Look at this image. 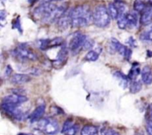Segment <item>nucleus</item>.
I'll use <instances>...</instances> for the list:
<instances>
[{
	"instance_id": "20",
	"label": "nucleus",
	"mask_w": 152,
	"mask_h": 135,
	"mask_svg": "<svg viewBox=\"0 0 152 135\" xmlns=\"http://www.w3.org/2000/svg\"><path fill=\"white\" fill-rule=\"evenodd\" d=\"M142 84L140 80H132L130 85V92L132 93H137L142 89Z\"/></svg>"
},
{
	"instance_id": "15",
	"label": "nucleus",
	"mask_w": 152,
	"mask_h": 135,
	"mask_svg": "<svg viewBox=\"0 0 152 135\" xmlns=\"http://www.w3.org/2000/svg\"><path fill=\"white\" fill-rule=\"evenodd\" d=\"M57 26L60 30H66L71 26V16L70 13H64L57 20Z\"/></svg>"
},
{
	"instance_id": "35",
	"label": "nucleus",
	"mask_w": 152,
	"mask_h": 135,
	"mask_svg": "<svg viewBox=\"0 0 152 135\" xmlns=\"http://www.w3.org/2000/svg\"><path fill=\"white\" fill-rule=\"evenodd\" d=\"M103 134H108V135H118L119 133L117 131L114 130L112 128L107 129L105 131H103Z\"/></svg>"
},
{
	"instance_id": "38",
	"label": "nucleus",
	"mask_w": 152,
	"mask_h": 135,
	"mask_svg": "<svg viewBox=\"0 0 152 135\" xmlns=\"http://www.w3.org/2000/svg\"><path fill=\"white\" fill-rule=\"evenodd\" d=\"M6 16H7V12L4 10H1L0 11V19H1V22H3L6 19Z\"/></svg>"
},
{
	"instance_id": "10",
	"label": "nucleus",
	"mask_w": 152,
	"mask_h": 135,
	"mask_svg": "<svg viewBox=\"0 0 152 135\" xmlns=\"http://www.w3.org/2000/svg\"><path fill=\"white\" fill-rule=\"evenodd\" d=\"M28 100V98L25 95L15 94V93L7 95L2 99V102H10V103L16 104V105H21V104L26 102Z\"/></svg>"
},
{
	"instance_id": "11",
	"label": "nucleus",
	"mask_w": 152,
	"mask_h": 135,
	"mask_svg": "<svg viewBox=\"0 0 152 135\" xmlns=\"http://www.w3.org/2000/svg\"><path fill=\"white\" fill-rule=\"evenodd\" d=\"M110 48H111V50H114V52H118L121 56H124L125 53H126L128 47L126 45H123L117 39L113 37L110 41Z\"/></svg>"
},
{
	"instance_id": "27",
	"label": "nucleus",
	"mask_w": 152,
	"mask_h": 135,
	"mask_svg": "<svg viewBox=\"0 0 152 135\" xmlns=\"http://www.w3.org/2000/svg\"><path fill=\"white\" fill-rule=\"evenodd\" d=\"M73 125H74V123H73L72 119L71 118L67 119V120H65V123H64L63 126H62V131H61V133L65 134V132H66L70 128H71V126H72Z\"/></svg>"
},
{
	"instance_id": "12",
	"label": "nucleus",
	"mask_w": 152,
	"mask_h": 135,
	"mask_svg": "<svg viewBox=\"0 0 152 135\" xmlns=\"http://www.w3.org/2000/svg\"><path fill=\"white\" fill-rule=\"evenodd\" d=\"M140 22L142 25H149L152 22V4H148L146 6L140 17Z\"/></svg>"
},
{
	"instance_id": "36",
	"label": "nucleus",
	"mask_w": 152,
	"mask_h": 135,
	"mask_svg": "<svg viewBox=\"0 0 152 135\" xmlns=\"http://www.w3.org/2000/svg\"><path fill=\"white\" fill-rule=\"evenodd\" d=\"M10 91H11L12 93H15V94H21V95H24L23 93H25V90L23 89H20V88H13V89H10Z\"/></svg>"
},
{
	"instance_id": "5",
	"label": "nucleus",
	"mask_w": 152,
	"mask_h": 135,
	"mask_svg": "<svg viewBox=\"0 0 152 135\" xmlns=\"http://www.w3.org/2000/svg\"><path fill=\"white\" fill-rule=\"evenodd\" d=\"M37 123L38 128L46 134H56L59 131L58 123L53 119L42 118Z\"/></svg>"
},
{
	"instance_id": "6",
	"label": "nucleus",
	"mask_w": 152,
	"mask_h": 135,
	"mask_svg": "<svg viewBox=\"0 0 152 135\" xmlns=\"http://www.w3.org/2000/svg\"><path fill=\"white\" fill-rule=\"evenodd\" d=\"M19 105L10 103V102H1V109L7 115L10 116L17 121H21L24 119L25 114L19 108Z\"/></svg>"
},
{
	"instance_id": "1",
	"label": "nucleus",
	"mask_w": 152,
	"mask_h": 135,
	"mask_svg": "<svg viewBox=\"0 0 152 135\" xmlns=\"http://www.w3.org/2000/svg\"><path fill=\"white\" fill-rule=\"evenodd\" d=\"M70 13L71 26L80 28L88 25L93 21V13L86 5H80L73 8Z\"/></svg>"
},
{
	"instance_id": "7",
	"label": "nucleus",
	"mask_w": 152,
	"mask_h": 135,
	"mask_svg": "<svg viewBox=\"0 0 152 135\" xmlns=\"http://www.w3.org/2000/svg\"><path fill=\"white\" fill-rule=\"evenodd\" d=\"M87 38L88 36L85 34H81V33H76L70 41V50L74 53H78L80 49H83V44Z\"/></svg>"
},
{
	"instance_id": "34",
	"label": "nucleus",
	"mask_w": 152,
	"mask_h": 135,
	"mask_svg": "<svg viewBox=\"0 0 152 135\" xmlns=\"http://www.w3.org/2000/svg\"><path fill=\"white\" fill-rule=\"evenodd\" d=\"M132 49L127 48L126 53H125L124 58L127 61H130L131 58H132Z\"/></svg>"
},
{
	"instance_id": "26",
	"label": "nucleus",
	"mask_w": 152,
	"mask_h": 135,
	"mask_svg": "<svg viewBox=\"0 0 152 135\" xmlns=\"http://www.w3.org/2000/svg\"><path fill=\"white\" fill-rule=\"evenodd\" d=\"M50 39H43L39 40L38 46L42 50H46L49 49Z\"/></svg>"
},
{
	"instance_id": "33",
	"label": "nucleus",
	"mask_w": 152,
	"mask_h": 135,
	"mask_svg": "<svg viewBox=\"0 0 152 135\" xmlns=\"http://www.w3.org/2000/svg\"><path fill=\"white\" fill-rule=\"evenodd\" d=\"M12 72H13V69H12V68L10 67V65H7V66L5 67V69H4V77H10V75H11Z\"/></svg>"
},
{
	"instance_id": "39",
	"label": "nucleus",
	"mask_w": 152,
	"mask_h": 135,
	"mask_svg": "<svg viewBox=\"0 0 152 135\" xmlns=\"http://www.w3.org/2000/svg\"><path fill=\"white\" fill-rule=\"evenodd\" d=\"M62 1V0H43V2H46V1H48V2H53V1Z\"/></svg>"
},
{
	"instance_id": "19",
	"label": "nucleus",
	"mask_w": 152,
	"mask_h": 135,
	"mask_svg": "<svg viewBox=\"0 0 152 135\" xmlns=\"http://www.w3.org/2000/svg\"><path fill=\"white\" fill-rule=\"evenodd\" d=\"M97 134V127L94 126H92V125H86L81 130L82 135H96Z\"/></svg>"
},
{
	"instance_id": "13",
	"label": "nucleus",
	"mask_w": 152,
	"mask_h": 135,
	"mask_svg": "<svg viewBox=\"0 0 152 135\" xmlns=\"http://www.w3.org/2000/svg\"><path fill=\"white\" fill-rule=\"evenodd\" d=\"M31 80L30 76L25 74H16L12 76L10 82L14 85H22L29 82Z\"/></svg>"
},
{
	"instance_id": "40",
	"label": "nucleus",
	"mask_w": 152,
	"mask_h": 135,
	"mask_svg": "<svg viewBox=\"0 0 152 135\" xmlns=\"http://www.w3.org/2000/svg\"><path fill=\"white\" fill-rule=\"evenodd\" d=\"M147 55H148V57H152V51L151 50H147Z\"/></svg>"
},
{
	"instance_id": "17",
	"label": "nucleus",
	"mask_w": 152,
	"mask_h": 135,
	"mask_svg": "<svg viewBox=\"0 0 152 135\" xmlns=\"http://www.w3.org/2000/svg\"><path fill=\"white\" fill-rule=\"evenodd\" d=\"M140 74H141V71L139 64H138L137 62H135V63L132 64V68H131V70L129 71V75H128L129 80H130L131 81L136 80V78H137L138 76L140 75Z\"/></svg>"
},
{
	"instance_id": "30",
	"label": "nucleus",
	"mask_w": 152,
	"mask_h": 135,
	"mask_svg": "<svg viewBox=\"0 0 152 135\" xmlns=\"http://www.w3.org/2000/svg\"><path fill=\"white\" fill-rule=\"evenodd\" d=\"M94 41L91 39L87 38L83 45V50H90V49H91L94 47Z\"/></svg>"
},
{
	"instance_id": "41",
	"label": "nucleus",
	"mask_w": 152,
	"mask_h": 135,
	"mask_svg": "<svg viewBox=\"0 0 152 135\" xmlns=\"http://www.w3.org/2000/svg\"><path fill=\"white\" fill-rule=\"evenodd\" d=\"M115 1H122V0H115Z\"/></svg>"
},
{
	"instance_id": "32",
	"label": "nucleus",
	"mask_w": 152,
	"mask_h": 135,
	"mask_svg": "<svg viewBox=\"0 0 152 135\" xmlns=\"http://www.w3.org/2000/svg\"><path fill=\"white\" fill-rule=\"evenodd\" d=\"M78 131H79V125L74 124L72 126H71V128H70L65 132V134H68V135L77 134Z\"/></svg>"
},
{
	"instance_id": "14",
	"label": "nucleus",
	"mask_w": 152,
	"mask_h": 135,
	"mask_svg": "<svg viewBox=\"0 0 152 135\" xmlns=\"http://www.w3.org/2000/svg\"><path fill=\"white\" fill-rule=\"evenodd\" d=\"M141 79L145 85H151L152 83V69L151 67L146 65L141 71Z\"/></svg>"
},
{
	"instance_id": "3",
	"label": "nucleus",
	"mask_w": 152,
	"mask_h": 135,
	"mask_svg": "<svg viewBox=\"0 0 152 135\" xmlns=\"http://www.w3.org/2000/svg\"><path fill=\"white\" fill-rule=\"evenodd\" d=\"M93 22L98 28H106L111 22V16L105 5L99 4L93 13Z\"/></svg>"
},
{
	"instance_id": "23",
	"label": "nucleus",
	"mask_w": 152,
	"mask_h": 135,
	"mask_svg": "<svg viewBox=\"0 0 152 135\" xmlns=\"http://www.w3.org/2000/svg\"><path fill=\"white\" fill-rule=\"evenodd\" d=\"M99 53H97L96 50H90L86 53L84 59L88 62H95L99 58Z\"/></svg>"
},
{
	"instance_id": "18",
	"label": "nucleus",
	"mask_w": 152,
	"mask_h": 135,
	"mask_svg": "<svg viewBox=\"0 0 152 135\" xmlns=\"http://www.w3.org/2000/svg\"><path fill=\"white\" fill-rule=\"evenodd\" d=\"M126 17H127L128 27L129 28H134L137 27L138 16L136 13H128Z\"/></svg>"
},
{
	"instance_id": "9",
	"label": "nucleus",
	"mask_w": 152,
	"mask_h": 135,
	"mask_svg": "<svg viewBox=\"0 0 152 135\" xmlns=\"http://www.w3.org/2000/svg\"><path fill=\"white\" fill-rule=\"evenodd\" d=\"M45 104L42 103L40 104V105H39L38 106L35 108V110L30 114L29 117H28L30 122H31V123H34L39 121V120L42 118L43 115L45 114Z\"/></svg>"
},
{
	"instance_id": "28",
	"label": "nucleus",
	"mask_w": 152,
	"mask_h": 135,
	"mask_svg": "<svg viewBox=\"0 0 152 135\" xmlns=\"http://www.w3.org/2000/svg\"><path fill=\"white\" fill-rule=\"evenodd\" d=\"M140 39L145 41L152 42V28H150L148 31H145L140 35Z\"/></svg>"
},
{
	"instance_id": "8",
	"label": "nucleus",
	"mask_w": 152,
	"mask_h": 135,
	"mask_svg": "<svg viewBox=\"0 0 152 135\" xmlns=\"http://www.w3.org/2000/svg\"><path fill=\"white\" fill-rule=\"evenodd\" d=\"M68 48H67L65 45H62L60 50H59V53H58L56 60H54L53 62V67H55L56 68H62L65 64H66V61L67 59H68Z\"/></svg>"
},
{
	"instance_id": "16",
	"label": "nucleus",
	"mask_w": 152,
	"mask_h": 135,
	"mask_svg": "<svg viewBox=\"0 0 152 135\" xmlns=\"http://www.w3.org/2000/svg\"><path fill=\"white\" fill-rule=\"evenodd\" d=\"M114 76L119 81L120 86H121L123 89L127 88L128 85H129V81L130 80L128 76L125 75L121 71H116V72H114Z\"/></svg>"
},
{
	"instance_id": "2",
	"label": "nucleus",
	"mask_w": 152,
	"mask_h": 135,
	"mask_svg": "<svg viewBox=\"0 0 152 135\" xmlns=\"http://www.w3.org/2000/svg\"><path fill=\"white\" fill-rule=\"evenodd\" d=\"M56 7L53 2H42L34 10V17L45 23H52L56 21Z\"/></svg>"
},
{
	"instance_id": "25",
	"label": "nucleus",
	"mask_w": 152,
	"mask_h": 135,
	"mask_svg": "<svg viewBox=\"0 0 152 135\" xmlns=\"http://www.w3.org/2000/svg\"><path fill=\"white\" fill-rule=\"evenodd\" d=\"M117 8L119 10V16L128 13V6L126 3H124L122 1H116L115 2Z\"/></svg>"
},
{
	"instance_id": "22",
	"label": "nucleus",
	"mask_w": 152,
	"mask_h": 135,
	"mask_svg": "<svg viewBox=\"0 0 152 135\" xmlns=\"http://www.w3.org/2000/svg\"><path fill=\"white\" fill-rule=\"evenodd\" d=\"M146 6L145 3L142 0H135L134 2V10L137 13H142Z\"/></svg>"
},
{
	"instance_id": "24",
	"label": "nucleus",
	"mask_w": 152,
	"mask_h": 135,
	"mask_svg": "<svg viewBox=\"0 0 152 135\" xmlns=\"http://www.w3.org/2000/svg\"><path fill=\"white\" fill-rule=\"evenodd\" d=\"M126 14L120 15L118 16V19H117V25H118L119 28L123 30L126 29L128 27V22H127V17H126Z\"/></svg>"
},
{
	"instance_id": "4",
	"label": "nucleus",
	"mask_w": 152,
	"mask_h": 135,
	"mask_svg": "<svg viewBox=\"0 0 152 135\" xmlns=\"http://www.w3.org/2000/svg\"><path fill=\"white\" fill-rule=\"evenodd\" d=\"M13 56L20 61H36L38 56L26 44H20L12 51Z\"/></svg>"
},
{
	"instance_id": "21",
	"label": "nucleus",
	"mask_w": 152,
	"mask_h": 135,
	"mask_svg": "<svg viewBox=\"0 0 152 135\" xmlns=\"http://www.w3.org/2000/svg\"><path fill=\"white\" fill-rule=\"evenodd\" d=\"M108 13H109L110 16H111V19H118V16H119V10L117 8V5H116L115 3H110L108 4Z\"/></svg>"
},
{
	"instance_id": "37",
	"label": "nucleus",
	"mask_w": 152,
	"mask_h": 135,
	"mask_svg": "<svg viewBox=\"0 0 152 135\" xmlns=\"http://www.w3.org/2000/svg\"><path fill=\"white\" fill-rule=\"evenodd\" d=\"M128 43H129V45H130L131 47H137L136 40H135L132 36L130 37V38L129 39V40H128Z\"/></svg>"
},
{
	"instance_id": "29",
	"label": "nucleus",
	"mask_w": 152,
	"mask_h": 135,
	"mask_svg": "<svg viewBox=\"0 0 152 135\" xmlns=\"http://www.w3.org/2000/svg\"><path fill=\"white\" fill-rule=\"evenodd\" d=\"M12 28H13V29H17L18 31L20 34H22L23 30H22V25H21V22L19 17H17L16 19H14L13 21V22H12Z\"/></svg>"
},
{
	"instance_id": "31",
	"label": "nucleus",
	"mask_w": 152,
	"mask_h": 135,
	"mask_svg": "<svg viewBox=\"0 0 152 135\" xmlns=\"http://www.w3.org/2000/svg\"><path fill=\"white\" fill-rule=\"evenodd\" d=\"M145 119H146L147 125L152 126V104L148 106L146 115H145Z\"/></svg>"
}]
</instances>
